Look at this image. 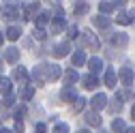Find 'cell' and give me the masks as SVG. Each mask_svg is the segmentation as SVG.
Returning a JSON list of instances; mask_svg holds the SVG:
<instances>
[{
  "label": "cell",
  "instance_id": "f6af8a7d",
  "mask_svg": "<svg viewBox=\"0 0 135 133\" xmlns=\"http://www.w3.org/2000/svg\"><path fill=\"white\" fill-rule=\"evenodd\" d=\"M0 129H2V127H0Z\"/></svg>",
  "mask_w": 135,
  "mask_h": 133
},
{
  "label": "cell",
  "instance_id": "7c38bea8",
  "mask_svg": "<svg viewBox=\"0 0 135 133\" xmlns=\"http://www.w3.org/2000/svg\"><path fill=\"white\" fill-rule=\"evenodd\" d=\"M49 22H52V15H49L47 11H41V13H37V17H35V24H37V28H45Z\"/></svg>",
  "mask_w": 135,
  "mask_h": 133
},
{
  "label": "cell",
  "instance_id": "ac0fdd59",
  "mask_svg": "<svg viewBox=\"0 0 135 133\" xmlns=\"http://www.w3.org/2000/svg\"><path fill=\"white\" fill-rule=\"evenodd\" d=\"M88 58H86V52H81V49H77V52L73 54V66H81V64H86Z\"/></svg>",
  "mask_w": 135,
  "mask_h": 133
},
{
  "label": "cell",
  "instance_id": "9c48e42d",
  "mask_svg": "<svg viewBox=\"0 0 135 133\" xmlns=\"http://www.w3.org/2000/svg\"><path fill=\"white\" fill-rule=\"evenodd\" d=\"M133 77H135V75H133V71L129 69V66H122L120 73H118V79H120L124 86H131V84H133Z\"/></svg>",
  "mask_w": 135,
  "mask_h": 133
},
{
  "label": "cell",
  "instance_id": "f1b7e54d",
  "mask_svg": "<svg viewBox=\"0 0 135 133\" xmlns=\"http://www.w3.org/2000/svg\"><path fill=\"white\" fill-rule=\"evenodd\" d=\"M13 103H15V92L11 90V92L4 94V105H7V107H13Z\"/></svg>",
  "mask_w": 135,
  "mask_h": 133
},
{
  "label": "cell",
  "instance_id": "83f0119b",
  "mask_svg": "<svg viewBox=\"0 0 135 133\" xmlns=\"http://www.w3.org/2000/svg\"><path fill=\"white\" fill-rule=\"evenodd\" d=\"M99 9H101V13H112V11H114V2H107V0H103Z\"/></svg>",
  "mask_w": 135,
  "mask_h": 133
},
{
  "label": "cell",
  "instance_id": "7a4b0ae2",
  "mask_svg": "<svg viewBox=\"0 0 135 133\" xmlns=\"http://www.w3.org/2000/svg\"><path fill=\"white\" fill-rule=\"evenodd\" d=\"M81 41L86 43L90 49H94V52H97V49H99V45H101V43H99V39L92 35V30H88V28H86V30H81Z\"/></svg>",
  "mask_w": 135,
  "mask_h": 133
},
{
  "label": "cell",
  "instance_id": "74e56055",
  "mask_svg": "<svg viewBox=\"0 0 135 133\" xmlns=\"http://www.w3.org/2000/svg\"><path fill=\"white\" fill-rule=\"evenodd\" d=\"M0 133H13L11 129H0Z\"/></svg>",
  "mask_w": 135,
  "mask_h": 133
},
{
  "label": "cell",
  "instance_id": "8992f818",
  "mask_svg": "<svg viewBox=\"0 0 135 133\" xmlns=\"http://www.w3.org/2000/svg\"><path fill=\"white\" fill-rule=\"evenodd\" d=\"M109 43L114 47H124L129 43V35H124V32H114V35L109 37Z\"/></svg>",
  "mask_w": 135,
  "mask_h": 133
},
{
  "label": "cell",
  "instance_id": "9a60e30c",
  "mask_svg": "<svg viewBox=\"0 0 135 133\" xmlns=\"http://www.w3.org/2000/svg\"><path fill=\"white\" fill-rule=\"evenodd\" d=\"M4 60L11 62V64H15V62L20 60V49L17 47H9L7 52H4Z\"/></svg>",
  "mask_w": 135,
  "mask_h": 133
},
{
  "label": "cell",
  "instance_id": "d6986e66",
  "mask_svg": "<svg viewBox=\"0 0 135 133\" xmlns=\"http://www.w3.org/2000/svg\"><path fill=\"white\" fill-rule=\"evenodd\" d=\"M86 122H88L90 127H101V116L92 110V112H88V114H86Z\"/></svg>",
  "mask_w": 135,
  "mask_h": 133
},
{
  "label": "cell",
  "instance_id": "e575fe53",
  "mask_svg": "<svg viewBox=\"0 0 135 133\" xmlns=\"http://www.w3.org/2000/svg\"><path fill=\"white\" fill-rule=\"evenodd\" d=\"M37 133H47V127H45V122H39V125H37Z\"/></svg>",
  "mask_w": 135,
  "mask_h": 133
},
{
  "label": "cell",
  "instance_id": "30bf717a",
  "mask_svg": "<svg viewBox=\"0 0 135 133\" xmlns=\"http://www.w3.org/2000/svg\"><path fill=\"white\" fill-rule=\"evenodd\" d=\"M69 52H71V43H69V41L58 43V45L54 47V56H56V58H64V56H69Z\"/></svg>",
  "mask_w": 135,
  "mask_h": 133
},
{
  "label": "cell",
  "instance_id": "5b68a950",
  "mask_svg": "<svg viewBox=\"0 0 135 133\" xmlns=\"http://www.w3.org/2000/svg\"><path fill=\"white\" fill-rule=\"evenodd\" d=\"M90 107H92L94 112H101L103 107H107V97H105L103 92H97V94L92 97V101H90Z\"/></svg>",
  "mask_w": 135,
  "mask_h": 133
},
{
  "label": "cell",
  "instance_id": "ba28073f",
  "mask_svg": "<svg viewBox=\"0 0 135 133\" xmlns=\"http://www.w3.org/2000/svg\"><path fill=\"white\" fill-rule=\"evenodd\" d=\"M81 84H84V88H86V90H94V88L99 86V75H94V73L84 75V77H81Z\"/></svg>",
  "mask_w": 135,
  "mask_h": 133
},
{
  "label": "cell",
  "instance_id": "8d00e7d4",
  "mask_svg": "<svg viewBox=\"0 0 135 133\" xmlns=\"http://www.w3.org/2000/svg\"><path fill=\"white\" fill-rule=\"evenodd\" d=\"M131 118H133V120H135V103H133V105H131Z\"/></svg>",
  "mask_w": 135,
  "mask_h": 133
},
{
  "label": "cell",
  "instance_id": "7402d4cb",
  "mask_svg": "<svg viewBox=\"0 0 135 133\" xmlns=\"http://www.w3.org/2000/svg\"><path fill=\"white\" fill-rule=\"evenodd\" d=\"M35 13H41V11H39V4H37V2L24 9V20H26V22H28V20H32V15H35Z\"/></svg>",
  "mask_w": 135,
  "mask_h": 133
},
{
  "label": "cell",
  "instance_id": "d4e9b609",
  "mask_svg": "<svg viewBox=\"0 0 135 133\" xmlns=\"http://www.w3.org/2000/svg\"><path fill=\"white\" fill-rule=\"evenodd\" d=\"M20 97L24 99V101H30V99L35 97V88H32V86H24V88L20 90Z\"/></svg>",
  "mask_w": 135,
  "mask_h": 133
},
{
  "label": "cell",
  "instance_id": "836d02e7",
  "mask_svg": "<svg viewBox=\"0 0 135 133\" xmlns=\"http://www.w3.org/2000/svg\"><path fill=\"white\" fill-rule=\"evenodd\" d=\"M15 133H24V122H22V120L15 122Z\"/></svg>",
  "mask_w": 135,
  "mask_h": 133
},
{
  "label": "cell",
  "instance_id": "ab89813d",
  "mask_svg": "<svg viewBox=\"0 0 135 133\" xmlns=\"http://www.w3.org/2000/svg\"><path fill=\"white\" fill-rule=\"evenodd\" d=\"M77 133H90V131H88V129H81V131H77Z\"/></svg>",
  "mask_w": 135,
  "mask_h": 133
},
{
  "label": "cell",
  "instance_id": "cb8c5ba5",
  "mask_svg": "<svg viewBox=\"0 0 135 133\" xmlns=\"http://www.w3.org/2000/svg\"><path fill=\"white\" fill-rule=\"evenodd\" d=\"M88 11H90L88 2H75V7H73V13L75 15H86Z\"/></svg>",
  "mask_w": 135,
  "mask_h": 133
},
{
  "label": "cell",
  "instance_id": "ffe728a7",
  "mask_svg": "<svg viewBox=\"0 0 135 133\" xmlns=\"http://www.w3.org/2000/svg\"><path fill=\"white\" fill-rule=\"evenodd\" d=\"M13 77L17 79V82H28V69L26 66H17V69H15V73H13Z\"/></svg>",
  "mask_w": 135,
  "mask_h": 133
},
{
  "label": "cell",
  "instance_id": "4fadbf2b",
  "mask_svg": "<svg viewBox=\"0 0 135 133\" xmlns=\"http://www.w3.org/2000/svg\"><path fill=\"white\" fill-rule=\"evenodd\" d=\"M88 69H90V73H94V75H99L101 71H103V60H101V58H90L88 60Z\"/></svg>",
  "mask_w": 135,
  "mask_h": 133
},
{
  "label": "cell",
  "instance_id": "2e32d148",
  "mask_svg": "<svg viewBox=\"0 0 135 133\" xmlns=\"http://www.w3.org/2000/svg\"><path fill=\"white\" fill-rule=\"evenodd\" d=\"M2 17H4V20L11 24L15 17H17V9H15V7H11V4H7V7L2 9Z\"/></svg>",
  "mask_w": 135,
  "mask_h": 133
},
{
  "label": "cell",
  "instance_id": "d6a6232c",
  "mask_svg": "<svg viewBox=\"0 0 135 133\" xmlns=\"http://www.w3.org/2000/svg\"><path fill=\"white\" fill-rule=\"evenodd\" d=\"M77 37V26H69V39H75Z\"/></svg>",
  "mask_w": 135,
  "mask_h": 133
},
{
  "label": "cell",
  "instance_id": "8fae6325",
  "mask_svg": "<svg viewBox=\"0 0 135 133\" xmlns=\"http://www.w3.org/2000/svg\"><path fill=\"white\" fill-rule=\"evenodd\" d=\"M62 79H64V86H73L75 82L79 79V73H77L75 69H66V71L62 73Z\"/></svg>",
  "mask_w": 135,
  "mask_h": 133
},
{
  "label": "cell",
  "instance_id": "f546056e",
  "mask_svg": "<svg viewBox=\"0 0 135 133\" xmlns=\"http://www.w3.org/2000/svg\"><path fill=\"white\" fill-rule=\"evenodd\" d=\"M52 133H69V125H64V122H58L56 127H54V131Z\"/></svg>",
  "mask_w": 135,
  "mask_h": 133
},
{
  "label": "cell",
  "instance_id": "3957f363",
  "mask_svg": "<svg viewBox=\"0 0 135 133\" xmlns=\"http://www.w3.org/2000/svg\"><path fill=\"white\" fill-rule=\"evenodd\" d=\"M60 99H62L64 103H75L79 97H77V90H75L73 86H64V88L60 90Z\"/></svg>",
  "mask_w": 135,
  "mask_h": 133
},
{
  "label": "cell",
  "instance_id": "1f68e13d",
  "mask_svg": "<svg viewBox=\"0 0 135 133\" xmlns=\"http://www.w3.org/2000/svg\"><path fill=\"white\" fill-rule=\"evenodd\" d=\"M32 35H35L37 39H45V28H37L35 32H32Z\"/></svg>",
  "mask_w": 135,
  "mask_h": 133
},
{
  "label": "cell",
  "instance_id": "e0dca14e",
  "mask_svg": "<svg viewBox=\"0 0 135 133\" xmlns=\"http://www.w3.org/2000/svg\"><path fill=\"white\" fill-rule=\"evenodd\" d=\"M20 37H22V28L20 26H9L7 28V39L9 41H17Z\"/></svg>",
  "mask_w": 135,
  "mask_h": 133
},
{
  "label": "cell",
  "instance_id": "4dcf8cb0",
  "mask_svg": "<svg viewBox=\"0 0 135 133\" xmlns=\"http://www.w3.org/2000/svg\"><path fill=\"white\" fill-rule=\"evenodd\" d=\"M84 105H86V99H81V97H79L77 101H75V105H73V110H75V112H81Z\"/></svg>",
  "mask_w": 135,
  "mask_h": 133
},
{
  "label": "cell",
  "instance_id": "44dd1931",
  "mask_svg": "<svg viewBox=\"0 0 135 133\" xmlns=\"http://www.w3.org/2000/svg\"><path fill=\"white\" fill-rule=\"evenodd\" d=\"M92 22H94V26H97V28H109V24H112V20H109V17H105V15L92 17Z\"/></svg>",
  "mask_w": 135,
  "mask_h": 133
},
{
  "label": "cell",
  "instance_id": "4316f807",
  "mask_svg": "<svg viewBox=\"0 0 135 133\" xmlns=\"http://www.w3.org/2000/svg\"><path fill=\"white\" fill-rule=\"evenodd\" d=\"M0 92H11V79L9 77H0Z\"/></svg>",
  "mask_w": 135,
  "mask_h": 133
},
{
  "label": "cell",
  "instance_id": "6da1fadb",
  "mask_svg": "<svg viewBox=\"0 0 135 133\" xmlns=\"http://www.w3.org/2000/svg\"><path fill=\"white\" fill-rule=\"evenodd\" d=\"M60 75H62V69L58 64H39L32 69V77L39 84H43V82H56Z\"/></svg>",
  "mask_w": 135,
  "mask_h": 133
},
{
  "label": "cell",
  "instance_id": "5bb4252c",
  "mask_svg": "<svg viewBox=\"0 0 135 133\" xmlns=\"http://www.w3.org/2000/svg\"><path fill=\"white\" fill-rule=\"evenodd\" d=\"M116 84H118V75H116V71H114V69H107V71H105V86L114 90Z\"/></svg>",
  "mask_w": 135,
  "mask_h": 133
},
{
  "label": "cell",
  "instance_id": "52a82bcc",
  "mask_svg": "<svg viewBox=\"0 0 135 133\" xmlns=\"http://www.w3.org/2000/svg\"><path fill=\"white\" fill-rule=\"evenodd\" d=\"M133 20H135V13H127V11H120V13L114 17V22L120 24V26H129Z\"/></svg>",
  "mask_w": 135,
  "mask_h": 133
},
{
  "label": "cell",
  "instance_id": "277c9868",
  "mask_svg": "<svg viewBox=\"0 0 135 133\" xmlns=\"http://www.w3.org/2000/svg\"><path fill=\"white\" fill-rule=\"evenodd\" d=\"M52 32H54V35H58V32L64 28V11L62 9H58L56 13H54V17H52Z\"/></svg>",
  "mask_w": 135,
  "mask_h": 133
},
{
  "label": "cell",
  "instance_id": "d590c367",
  "mask_svg": "<svg viewBox=\"0 0 135 133\" xmlns=\"http://www.w3.org/2000/svg\"><path fill=\"white\" fill-rule=\"evenodd\" d=\"M127 0H114V7H124Z\"/></svg>",
  "mask_w": 135,
  "mask_h": 133
},
{
  "label": "cell",
  "instance_id": "f35d334b",
  "mask_svg": "<svg viewBox=\"0 0 135 133\" xmlns=\"http://www.w3.org/2000/svg\"><path fill=\"white\" fill-rule=\"evenodd\" d=\"M4 43V37H2V32H0V45H2Z\"/></svg>",
  "mask_w": 135,
  "mask_h": 133
},
{
  "label": "cell",
  "instance_id": "b9f144b4",
  "mask_svg": "<svg viewBox=\"0 0 135 133\" xmlns=\"http://www.w3.org/2000/svg\"><path fill=\"white\" fill-rule=\"evenodd\" d=\"M49 2H52V4H58V2H60V0H49Z\"/></svg>",
  "mask_w": 135,
  "mask_h": 133
},
{
  "label": "cell",
  "instance_id": "60d3db41",
  "mask_svg": "<svg viewBox=\"0 0 135 133\" xmlns=\"http://www.w3.org/2000/svg\"><path fill=\"white\" fill-rule=\"evenodd\" d=\"M127 133H135V127H131V129H129V131H127Z\"/></svg>",
  "mask_w": 135,
  "mask_h": 133
},
{
  "label": "cell",
  "instance_id": "603a6c76",
  "mask_svg": "<svg viewBox=\"0 0 135 133\" xmlns=\"http://www.w3.org/2000/svg\"><path fill=\"white\" fill-rule=\"evenodd\" d=\"M112 131H114V133H124V131H127V125H124V120H120V118L112 120Z\"/></svg>",
  "mask_w": 135,
  "mask_h": 133
},
{
  "label": "cell",
  "instance_id": "484cf974",
  "mask_svg": "<svg viewBox=\"0 0 135 133\" xmlns=\"http://www.w3.org/2000/svg\"><path fill=\"white\" fill-rule=\"evenodd\" d=\"M26 114H28V107H26V105H17V107H13V116H15L17 120H22Z\"/></svg>",
  "mask_w": 135,
  "mask_h": 133
},
{
  "label": "cell",
  "instance_id": "ee69618b",
  "mask_svg": "<svg viewBox=\"0 0 135 133\" xmlns=\"http://www.w3.org/2000/svg\"><path fill=\"white\" fill-rule=\"evenodd\" d=\"M101 133H103V131H101Z\"/></svg>",
  "mask_w": 135,
  "mask_h": 133
},
{
  "label": "cell",
  "instance_id": "7bdbcfd3",
  "mask_svg": "<svg viewBox=\"0 0 135 133\" xmlns=\"http://www.w3.org/2000/svg\"><path fill=\"white\" fill-rule=\"evenodd\" d=\"M0 71H2V58H0Z\"/></svg>",
  "mask_w": 135,
  "mask_h": 133
}]
</instances>
